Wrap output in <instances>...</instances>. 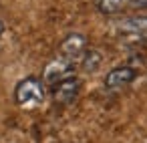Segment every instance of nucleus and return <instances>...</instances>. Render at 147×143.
<instances>
[{"label": "nucleus", "mask_w": 147, "mask_h": 143, "mask_svg": "<svg viewBox=\"0 0 147 143\" xmlns=\"http://www.w3.org/2000/svg\"><path fill=\"white\" fill-rule=\"evenodd\" d=\"M71 77H75V63L67 61V59H55L45 67L42 83L55 87L57 83H61L65 79H71Z\"/></svg>", "instance_id": "2"}, {"label": "nucleus", "mask_w": 147, "mask_h": 143, "mask_svg": "<svg viewBox=\"0 0 147 143\" xmlns=\"http://www.w3.org/2000/svg\"><path fill=\"white\" fill-rule=\"evenodd\" d=\"M127 4H129L131 8L141 10V8H147V0H127Z\"/></svg>", "instance_id": "9"}, {"label": "nucleus", "mask_w": 147, "mask_h": 143, "mask_svg": "<svg viewBox=\"0 0 147 143\" xmlns=\"http://www.w3.org/2000/svg\"><path fill=\"white\" fill-rule=\"evenodd\" d=\"M2 34H4V20L0 18V40H2Z\"/></svg>", "instance_id": "10"}, {"label": "nucleus", "mask_w": 147, "mask_h": 143, "mask_svg": "<svg viewBox=\"0 0 147 143\" xmlns=\"http://www.w3.org/2000/svg\"><path fill=\"white\" fill-rule=\"evenodd\" d=\"M101 63H103V55L97 49H87L81 57V67L85 73H95L101 67Z\"/></svg>", "instance_id": "7"}, {"label": "nucleus", "mask_w": 147, "mask_h": 143, "mask_svg": "<svg viewBox=\"0 0 147 143\" xmlns=\"http://www.w3.org/2000/svg\"><path fill=\"white\" fill-rule=\"evenodd\" d=\"M145 36H147V34H145Z\"/></svg>", "instance_id": "11"}, {"label": "nucleus", "mask_w": 147, "mask_h": 143, "mask_svg": "<svg viewBox=\"0 0 147 143\" xmlns=\"http://www.w3.org/2000/svg\"><path fill=\"white\" fill-rule=\"evenodd\" d=\"M135 77H137V71H135L133 67L121 65V67L111 69V71L105 75V87H107V89H121V87L129 85Z\"/></svg>", "instance_id": "4"}, {"label": "nucleus", "mask_w": 147, "mask_h": 143, "mask_svg": "<svg viewBox=\"0 0 147 143\" xmlns=\"http://www.w3.org/2000/svg\"><path fill=\"white\" fill-rule=\"evenodd\" d=\"M117 28L125 34H139V36H145L147 34V16H125L117 22Z\"/></svg>", "instance_id": "6"}, {"label": "nucleus", "mask_w": 147, "mask_h": 143, "mask_svg": "<svg viewBox=\"0 0 147 143\" xmlns=\"http://www.w3.org/2000/svg\"><path fill=\"white\" fill-rule=\"evenodd\" d=\"M87 51V36L81 34V32H71L63 38L61 47H59V53H61V59H67V61H73L83 57V53Z\"/></svg>", "instance_id": "3"}, {"label": "nucleus", "mask_w": 147, "mask_h": 143, "mask_svg": "<svg viewBox=\"0 0 147 143\" xmlns=\"http://www.w3.org/2000/svg\"><path fill=\"white\" fill-rule=\"evenodd\" d=\"M79 91H81V81L77 77H71V79H65L53 87V97L57 103H71L77 99Z\"/></svg>", "instance_id": "5"}, {"label": "nucleus", "mask_w": 147, "mask_h": 143, "mask_svg": "<svg viewBox=\"0 0 147 143\" xmlns=\"http://www.w3.org/2000/svg\"><path fill=\"white\" fill-rule=\"evenodd\" d=\"M127 6V0H97V8L103 14H119Z\"/></svg>", "instance_id": "8"}, {"label": "nucleus", "mask_w": 147, "mask_h": 143, "mask_svg": "<svg viewBox=\"0 0 147 143\" xmlns=\"http://www.w3.org/2000/svg\"><path fill=\"white\" fill-rule=\"evenodd\" d=\"M14 99L18 105L22 107H30V105H40L45 101V83L36 77H26L22 79L16 89H14Z\"/></svg>", "instance_id": "1"}]
</instances>
